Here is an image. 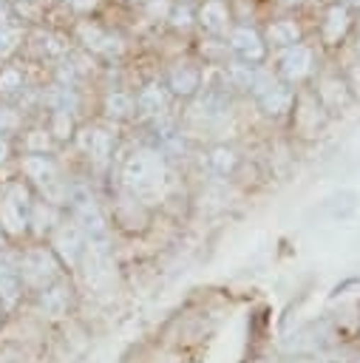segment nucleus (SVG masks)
Masks as SVG:
<instances>
[{"label": "nucleus", "mask_w": 360, "mask_h": 363, "mask_svg": "<svg viewBox=\"0 0 360 363\" xmlns=\"http://www.w3.org/2000/svg\"><path fill=\"white\" fill-rule=\"evenodd\" d=\"M51 272H54V261H51L45 252H28V255H26V264H23L26 281L43 284V281L51 278Z\"/></svg>", "instance_id": "f257e3e1"}, {"label": "nucleus", "mask_w": 360, "mask_h": 363, "mask_svg": "<svg viewBox=\"0 0 360 363\" xmlns=\"http://www.w3.org/2000/svg\"><path fill=\"white\" fill-rule=\"evenodd\" d=\"M0 298L6 303H14L17 298V272L11 269L9 261H0Z\"/></svg>", "instance_id": "f03ea898"}, {"label": "nucleus", "mask_w": 360, "mask_h": 363, "mask_svg": "<svg viewBox=\"0 0 360 363\" xmlns=\"http://www.w3.org/2000/svg\"><path fill=\"white\" fill-rule=\"evenodd\" d=\"M62 306H65V295H62V289H51V292L43 295V309H45L48 315H60Z\"/></svg>", "instance_id": "7ed1b4c3"}, {"label": "nucleus", "mask_w": 360, "mask_h": 363, "mask_svg": "<svg viewBox=\"0 0 360 363\" xmlns=\"http://www.w3.org/2000/svg\"><path fill=\"white\" fill-rule=\"evenodd\" d=\"M3 156H6V145L0 142V159H3Z\"/></svg>", "instance_id": "20e7f679"}]
</instances>
